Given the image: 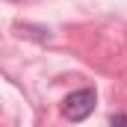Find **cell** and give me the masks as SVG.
<instances>
[{
	"label": "cell",
	"mask_w": 127,
	"mask_h": 127,
	"mask_svg": "<svg viewBox=\"0 0 127 127\" xmlns=\"http://www.w3.org/2000/svg\"><path fill=\"white\" fill-rule=\"evenodd\" d=\"M112 127H127V115H115L112 118Z\"/></svg>",
	"instance_id": "cell-2"
},
{
	"label": "cell",
	"mask_w": 127,
	"mask_h": 127,
	"mask_svg": "<svg viewBox=\"0 0 127 127\" xmlns=\"http://www.w3.org/2000/svg\"><path fill=\"white\" fill-rule=\"evenodd\" d=\"M95 103H97L95 89H77V92H71V95L65 97L62 112H65V118H71V121H86L92 115Z\"/></svg>",
	"instance_id": "cell-1"
}]
</instances>
